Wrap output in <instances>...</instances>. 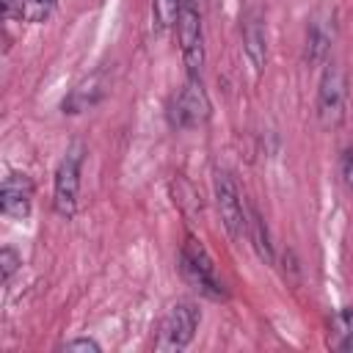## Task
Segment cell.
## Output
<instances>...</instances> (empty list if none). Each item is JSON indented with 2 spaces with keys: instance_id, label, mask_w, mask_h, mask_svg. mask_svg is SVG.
Segmentation results:
<instances>
[{
  "instance_id": "obj_3",
  "label": "cell",
  "mask_w": 353,
  "mask_h": 353,
  "mask_svg": "<svg viewBox=\"0 0 353 353\" xmlns=\"http://www.w3.org/2000/svg\"><path fill=\"white\" fill-rule=\"evenodd\" d=\"M85 160V146L74 141L66 154L61 157L55 168V188H52V204L61 218H72L77 210V190H80V171Z\"/></svg>"
},
{
  "instance_id": "obj_9",
  "label": "cell",
  "mask_w": 353,
  "mask_h": 353,
  "mask_svg": "<svg viewBox=\"0 0 353 353\" xmlns=\"http://www.w3.org/2000/svg\"><path fill=\"white\" fill-rule=\"evenodd\" d=\"M30 199H33V182L28 174H8L3 179L0 207L8 218H25L30 212Z\"/></svg>"
},
{
  "instance_id": "obj_16",
  "label": "cell",
  "mask_w": 353,
  "mask_h": 353,
  "mask_svg": "<svg viewBox=\"0 0 353 353\" xmlns=\"http://www.w3.org/2000/svg\"><path fill=\"white\" fill-rule=\"evenodd\" d=\"M179 8H182V0H152V14H154L157 28L163 30V28L176 25Z\"/></svg>"
},
{
  "instance_id": "obj_5",
  "label": "cell",
  "mask_w": 353,
  "mask_h": 353,
  "mask_svg": "<svg viewBox=\"0 0 353 353\" xmlns=\"http://www.w3.org/2000/svg\"><path fill=\"white\" fill-rule=\"evenodd\" d=\"M212 188H215V204H218L223 229L229 232L232 240H243V234H248V215L243 212V201L234 179L226 171H218Z\"/></svg>"
},
{
  "instance_id": "obj_19",
  "label": "cell",
  "mask_w": 353,
  "mask_h": 353,
  "mask_svg": "<svg viewBox=\"0 0 353 353\" xmlns=\"http://www.w3.org/2000/svg\"><path fill=\"white\" fill-rule=\"evenodd\" d=\"M63 350H69V353H99L102 347H99V342L91 339V336H77V339L63 342Z\"/></svg>"
},
{
  "instance_id": "obj_14",
  "label": "cell",
  "mask_w": 353,
  "mask_h": 353,
  "mask_svg": "<svg viewBox=\"0 0 353 353\" xmlns=\"http://www.w3.org/2000/svg\"><path fill=\"white\" fill-rule=\"evenodd\" d=\"M171 193H174V201H176L190 218H199V215H201V196L196 193V188H193L188 179L176 176V182L171 185Z\"/></svg>"
},
{
  "instance_id": "obj_7",
  "label": "cell",
  "mask_w": 353,
  "mask_h": 353,
  "mask_svg": "<svg viewBox=\"0 0 353 353\" xmlns=\"http://www.w3.org/2000/svg\"><path fill=\"white\" fill-rule=\"evenodd\" d=\"M171 113H174V124L176 127H196V124H204L212 113V105H210V97L201 85V77H190L185 80L179 97L174 99L171 105Z\"/></svg>"
},
{
  "instance_id": "obj_15",
  "label": "cell",
  "mask_w": 353,
  "mask_h": 353,
  "mask_svg": "<svg viewBox=\"0 0 353 353\" xmlns=\"http://www.w3.org/2000/svg\"><path fill=\"white\" fill-rule=\"evenodd\" d=\"M55 8V0H19V19L44 22Z\"/></svg>"
},
{
  "instance_id": "obj_4",
  "label": "cell",
  "mask_w": 353,
  "mask_h": 353,
  "mask_svg": "<svg viewBox=\"0 0 353 353\" xmlns=\"http://www.w3.org/2000/svg\"><path fill=\"white\" fill-rule=\"evenodd\" d=\"M176 39L185 58V69L190 77L201 74L204 66V36H201V14L196 6H182L176 17Z\"/></svg>"
},
{
  "instance_id": "obj_10",
  "label": "cell",
  "mask_w": 353,
  "mask_h": 353,
  "mask_svg": "<svg viewBox=\"0 0 353 353\" xmlns=\"http://www.w3.org/2000/svg\"><path fill=\"white\" fill-rule=\"evenodd\" d=\"M243 50L245 58L254 69V74H262L265 63H268V36H265V22L256 11L245 14V25H243Z\"/></svg>"
},
{
  "instance_id": "obj_8",
  "label": "cell",
  "mask_w": 353,
  "mask_h": 353,
  "mask_svg": "<svg viewBox=\"0 0 353 353\" xmlns=\"http://www.w3.org/2000/svg\"><path fill=\"white\" fill-rule=\"evenodd\" d=\"M334 36H336V19H334V11L331 8H317L306 25V61L312 66H320L325 63L328 52H331V44H334Z\"/></svg>"
},
{
  "instance_id": "obj_12",
  "label": "cell",
  "mask_w": 353,
  "mask_h": 353,
  "mask_svg": "<svg viewBox=\"0 0 353 353\" xmlns=\"http://www.w3.org/2000/svg\"><path fill=\"white\" fill-rule=\"evenodd\" d=\"M248 240H251L256 256H259L265 265H273L276 256H273L270 232H268V226H265V221H262V215H259L256 210H251V215H248Z\"/></svg>"
},
{
  "instance_id": "obj_20",
  "label": "cell",
  "mask_w": 353,
  "mask_h": 353,
  "mask_svg": "<svg viewBox=\"0 0 353 353\" xmlns=\"http://www.w3.org/2000/svg\"><path fill=\"white\" fill-rule=\"evenodd\" d=\"M339 176H342V185L353 193V149L342 152V157H339Z\"/></svg>"
},
{
  "instance_id": "obj_13",
  "label": "cell",
  "mask_w": 353,
  "mask_h": 353,
  "mask_svg": "<svg viewBox=\"0 0 353 353\" xmlns=\"http://www.w3.org/2000/svg\"><path fill=\"white\" fill-rule=\"evenodd\" d=\"M99 97H102V88L97 85V77H91V80L80 83V85L63 99V110H66V113H80V110H85L88 105H94Z\"/></svg>"
},
{
  "instance_id": "obj_21",
  "label": "cell",
  "mask_w": 353,
  "mask_h": 353,
  "mask_svg": "<svg viewBox=\"0 0 353 353\" xmlns=\"http://www.w3.org/2000/svg\"><path fill=\"white\" fill-rule=\"evenodd\" d=\"M182 6H196V8H199V6H201V0H182Z\"/></svg>"
},
{
  "instance_id": "obj_17",
  "label": "cell",
  "mask_w": 353,
  "mask_h": 353,
  "mask_svg": "<svg viewBox=\"0 0 353 353\" xmlns=\"http://www.w3.org/2000/svg\"><path fill=\"white\" fill-rule=\"evenodd\" d=\"M19 265H22V259H19V254L14 248H3L0 251V279L3 281H8L19 270Z\"/></svg>"
},
{
  "instance_id": "obj_1",
  "label": "cell",
  "mask_w": 353,
  "mask_h": 353,
  "mask_svg": "<svg viewBox=\"0 0 353 353\" xmlns=\"http://www.w3.org/2000/svg\"><path fill=\"white\" fill-rule=\"evenodd\" d=\"M347 105V74L339 63H325L320 88H317V119L323 130H336L345 121Z\"/></svg>"
},
{
  "instance_id": "obj_2",
  "label": "cell",
  "mask_w": 353,
  "mask_h": 353,
  "mask_svg": "<svg viewBox=\"0 0 353 353\" xmlns=\"http://www.w3.org/2000/svg\"><path fill=\"white\" fill-rule=\"evenodd\" d=\"M179 270H182V276H185V281L190 284V287H196L201 295H207V298H223L226 292H223V284L218 281V276H215V265H212V259H210V254L204 251V245L196 240V237H185V243H182V251H179Z\"/></svg>"
},
{
  "instance_id": "obj_11",
  "label": "cell",
  "mask_w": 353,
  "mask_h": 353,
  "mask_svg": "<svg viewBox=\"0 0 353 353\" xmlns=\"http://www.w3.org/2000/svg\"><path fill=\"white\" fill-rule=\"evenodd\" d=\"M328 345L334 350L353 353V306L339 309L331 317V331H328Z\"/></svg>"
},
{
  "instance_id": "obj_6",
  "label": "cell",
  "mask_w": 353,
  "mask_h": 353,
  "mask_svg": "<svg viewBox=\"0 0 353 353\" xmlns=\"http://www.w3.org/2000/svg\"><path fill=\"white\" fill-rule=\"evenodd\" d=\"M199 320H201V314H199L196 303H190V301H176V303L168 309L165 320H163V331H160L163 342H160V347H171V350L188 347V345L193 342V336H196Z\"/></svg>"
},
{
  "instance_id": "obj_18",
  "label": "cell",
  "mask_w": 353,
  "mask_h": 353,
  "mask_svg": "<svg viewBox=\"0 0 353 353\" xmlns=\"http://www.w3.org/2000/svg\"><path fill=\"white\" fill-rule=\"evenodd\" d=\"M281 273L290 284L301 281V265H298V256H295L292 248H284V254H281Z\"/></svg>"
}]
</instances>
